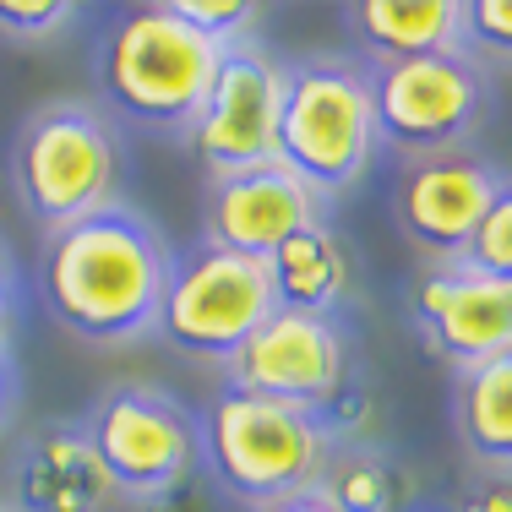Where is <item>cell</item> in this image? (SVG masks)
Listing matches in <instances>:
<instances>
[{
	"label": "cell",
	"mask_w": 512,
	"mask_h": 512,
	"mask_svg": "<svg viewBox=\"0 0 512 512\" xmlns=\"http://www.w3.org/2000/svg\"><path fill=\"white\" fill-rule=\"evenodd\" d=\"M453 425L458 442L480 469H512V355L458 371L453 382Z\"/></svg>",
	"instance_id": "17"
},
{
	"label": "cell",
	"mask_w": 512,
	"mask_h": 512,
	"mask_svg": "<svg viewBox=\"0 0 512 512\" xmlns=\"http://www.w3.org/2000/svg\"><path fill=\"white\" fill-rule=\"evenodd\" d=\"M322 218V202L300 186L295 175H284L278 164L235 169V175H213L202 197V235L207 246H224L251 262H267L295 229H306Z\"/></svg>",
	"instance_id": "13"
},
{
	"label": "cell",
	"mask_w": 512,
	"mask_h": 512,
	"mask_svg": "<svg viewBox=\"0 0 512 512\" xmlns=\"http://www.w3.org/2000/svg\"><path fill=\"white\" fill-rule=\"evenodd\" d=\"M0 512H11V507H0Z\"/></svg>",
	"instance_id": "28"
},
{
	"label": "cell",
	"mask_w": 512,
	"mask_h": 512,
	"mask_svg": "<svg viewBox=\"0 0 512 512\" xmlns=\"http://www.w3.org/2000/svg\"><path fill=\"white\" fill-rule=\"evenodd\" d=\"M256 512H338V507H333V502H322L316 491H300V496H284V502L256 507Z\"/></svg>",
	"instance_id": "26"
},
{
	"label": "cell",
	"mask_w": 512,
	"mask_h": 512,
	"mask_svg": "<svg viewBox=\"0 0 512 512\" xmlns=\"http://www.w3.org/2000/svg\"><path fill=\"white\" fill-rule=\"evenodd\" d=\"M512 50V6L507 0H463V55L469 60H507Z\"/></svg>",
	"instance_id": "21"
},
{
	"label": "cell",
	"mask_w": 512,
	"mask_h": 512,
	"mask_svg": "<svg viewBox=\"0 0 512 512\" xmlns=\"http://www.w3.org/2000/svg\"><path fill=\"white\" fill-rule=\"evenodd\" d=\"M322 502L338 512H404V480L376 447L360 442H333L322 458V474L311 485Z\"/></svg>",
	"instance_id": "18"
},
{
	"label": "cell",
	"mask_w": 512,
	"mask_h": 512,
	"mask_svg": "<svg viewBox=\"0 0 512 512\" xmlns=\"http://www.w3.org/2000/svg\"><path fill=\"white\" fill-rule=\"evenodd\" d=\"M267 311H273V289H267L262 262L191 240V246L169 251L153 333L186 360L229 365V355L262 327Z\"/></svg>",
	"instance_id": "7"
},
{
	"label": "cell",
	"mask_w": 512,
	"mask_h": 512,
	"mask_svg": "<svg viewBox=\"0 0 512 512\" xmlns=\"http://www.w3.org/2000/svg\"><path fill=\"white\" fill-rule=\"evenodd\" d=\"M349 333L344 316H306V311H267L262 327L229 355L224 387L289 404L311 420H322L338 398L355 387L349 376Z\"/></svg>",
	"instance_id": "8"
},
{
	"label": "cell",
	"mask_w": 512,
	"mask_h": 512,
	"mask_svg": "<svg viewBox=\"0 0 512 512\" xmlns=\"http://www.w3.org/2000/svg\"><path fill=\"white\" fill-rule=\"evenodd\" d=\"M365 71H371L376 142H387V148L409 158L453 153L485 120V66L458 50L365 66Z\"/></svg>",
	"instance_id": "9"
},
{
	"label": "cell",
	"mask_w": 512,
	"mask_h": 512,
	"mask_svg": "<svg viewBox=\"0 0 512 512\" xmlns=\"http://www.w3.org/2000/svg\"><path fill=\"white\" fill-rule=\"evenodd\" d=\"M376 158L371 120V71L338 55L300 60L284 71V104H278V148L273 164L295 175L316 202L344 197Z\"/></svg>",
	"instance_id": "3"
},
{
	"label": "cell",
	"mask_w": 512,
	"mask_h": 512,
	"mask_svg": "<svg viewBox=\"0 0 512 512\" xmlns=\"http://www.w3.org/2000/svg\"><path fill=\"white\" fill-rule=\"evenodd\" d=\"M502 191L512 186L491 158H474V153L414 158L393 186V218L414 251H425L431 262H458L474 224Z\"/></svg>",
	"instance_id": "12"
},
{
	"label": "cell",
	"mask_w": 512,
	"mask_h": 512,
	"mask_svg": "<svg viewBox=\"0 0 512 512\" xmlns=\"http://www.w3.org/2000/svg\"><path fill=\"white\" fill-rule=\"evenodd\" d=\"M458 262L474 267V273H485V278L512 284V191H502V197L485 207V218L474 224V235H469V246H463Z\"/></svg>",
	"instance_id": "19"
},
{
	"label": "cell",
	"mask_w": 512,
	"mask_h": 512,
	"mask_svg": "<svg viewBox=\"0 0 512 512\" xmlns=\"http://www.w3.org/2000/svg\"><path fill=\"white\" fill-rule=\"evenodd\" d=\"M218 55H224L218 44L197 39L186 22L169 17L164 0H153V6H131L104 33L93 55V82L115 120L158 137H186L213 88Z\"/></svg>",
	"instance_id": "2"
},
{
	"label": "cell",
	"mask_w": 512,
	"mask_h": 512,
	"mask_svg": "<svg viewBox=\"0 0 512 512\" xmlns=\"http://www.w3.org/2000/svg\"><path fill=\"white\" fill-rule=\"evenodd\" d=\"M442 512H512V485H507V474L480 469V474H474V480L453 496V507H442Z\"/></svg>",
	"instance_id": "23"
},
{
	"label": "cell",
	"mask_w": 512,
	"mask_h": 512,
	"mask_svg": "<svg viewBox=\"0 0 512 512\" xmlns=\"http://www.w3.org/2000/svg\"><path fill=\"white\" fill-rule=\"evenodd\" d=\"M71 22H77L71 0H0V33L17 44H44Z\"/></svg>",
	"instance_id": "22"
},
{
	"label": "cell",
	"mask_w": 512,
	"mask_h": 512,
	"mask_svg": "<svg viewBox=\"0 0 512 512\" xmlns=\"http://www.w3.org/2000/svg\"><path fill=\"white\" fill-rule=\"evenodd\" d=\"M11 316H17V273H11V256L0 246V349H11Z\"/></svg>",
	"instance_id": "24"
},
{
	"label": "cell",
	"mask_w": 512,
	"mask_h": 512,
	"mask_svg": "<svg viewBox=\"0 0 512 512\" xmlns=\"http://www.w3.org/2000/svg\"><path fill=\"white\" fill-rule=\"evenodd\" d=\"M404 512H442V507H404Z\"/></svg>",
	"instance_id": "27"
},
{
	"label": "cell",
	"mask_w": 512,
	"mask_h": 512,
	"mask_svg": "<svg viewBox=\"0 0 512 512\" xmlns=\"http://www.w3.org/2000/svg\"><path fill=\"white\" fill-rule=\"evenodd\" d=\"M267 289H273L278 311H306V316H338L355 289V267H349L344 240L327 229V218L295 229L273 256H267Z\"/></svg>",
	"instance_id": "16"
},
{
	"label": "cell",
	"mask_w": 512,
	"mask_h": 512,
	"mask_svg": "<svg viewBox=\"0 0 512 512\" xmlns=\"http://www.w3.org/2000/svg\"><path fill=\"white\" fill-rule=\"evenodd\" d=\"M371 66L420 55H463V0H355L344 6Z\"/></svg>",
	"instance_id": "15"
},
{
	"label": "cell",
	"mask_w": 512,
	"mask_h": 512,
	"mask_svg": "<svg viewBox=\"0 0 512 512\" xmlns=\"http://www.w3.org/2000/svg\"><path fill=\"white\" fill-rule=\"evenodd\" d=\"M278 104H284V66H273L251 44H229L218 55L213 88L191 120L186 142L213 175L273 164L278 148Z\"/></svg>",
	"instance_id": "10"
},
{
	"label": "cell",
	"mask_w": 512,
	"mask_h": 512,
	"mask_svg": "<svg viewBox=\"0 0 512 512\" xmlns=\"http://www.w3.org/2000/svg\"><path fill=\"white\" fill-rule=\"evenodd\" d=\"M120 137L115 120L93 104H44L22 120L11 142V191L22 213L50 235L115 202Z\"/></svg>",
	"instance_id": "5"
},
{
	"label": "cell",
	"mask_w": 512,
	"mask_h": 512,
	"mask_svg": "<svg viewBox=\"0 0 512 512\" xmlns=\"http://www.w3.org/2000/svg\"><path fill=\"white\" fill-rule=\"evenodd\" d=\"M409 316L425 349L453 371L512 355V284L463 262H431L409 289Z\"/></svg>",
	"instance_id": "11"
},
{
	"label": "cell",
	"mask_w": 512,
	"mask_h": 512,
	"mask_svg": "<svg viewBox=\"0 0 512 512\" xmlns=\"http://www.w3.org/2000/svg\"><path fill=\"white\" fill-rule=\"evenodd\" d=\"M164 6H169V17H175V22H186L197 39L218 44V50L240 44V33L262 17V11L246 6V0H164Z\"/></svg>",
	"instance_id": "20"
},
{
	"label": "cell",
	"mask_w": 512,
	"mask_h": 512,
	"mask_svg": "<svg viewBox=\"0 0 512 512\" xmlns=\"http://www.w3.org/2000/svg\"><path fill=\"white\" fill-rule=\"evenodd\" d=\"M115 502L82 420H50L22 436L11 463V512H104Z\"/></svg>",
	"instance_id": "14"
},
{
	"label": "cell",
	"mask_w": 512,
	"mask_h": 512,
	"mask_svg": "<svg viewBox=\"0 0 512 512\" xmlns=\"http://www.w3.org/2000/svg\"><path fill=\"white\" fill-rule=\"evenodd\" d=\"M17 393H22L17 360H11V349H0V431H6V420L17 414Z\"/></svg>",
	"instance_id": "25"
},
{
	"label": "cell",
	"mask_w": 512,
	"mask_h": 512,
	"mask_svg": "<svg viewBox=\"0 0 512 512\" xmlns=\"http://www.w3.org/2000/svg\"><path fill=\"white\" fill-rule=\"evenodd\" d=\"M169 278V240L126 202L50 229L39 246V300L71 338L99 349L153 333Z\"/></svg>",
	"instance_id": "1"
},
{
	"label": "cell",
	"mask_w": 512,
	"mask_h": 512,
	"mask_svg": "<svg viewBox=\"0 0 512 512\" xmlns=\"http://www.w3.org/2000/svg\"><path fill=\"white\" fill-rule=\"evenodd\" d=\"M197 425H202V469L213 474L218 491L235 496L251 512L311 491L327 447H333V436L311 414L240 393V387H218L197 414Z\"/></svg>",
	"instance_id": "4"
},
{
	"label": "cell",
	"mask_w": 512,
	"mask_h": 512,
	"mask_svg": "<svg viewBox=\"0 0 512 512\" xmlns=\"http://www.w3.org/2000/svg\"><path fill=\"white\" fill-rule=\"evenodd\" d=\"M88 447L115 496L142 507L175 502L202 469V425L153 382H115L82 414Z\"/></svg>",
	"instance_id": "6"
}]
</instances>
